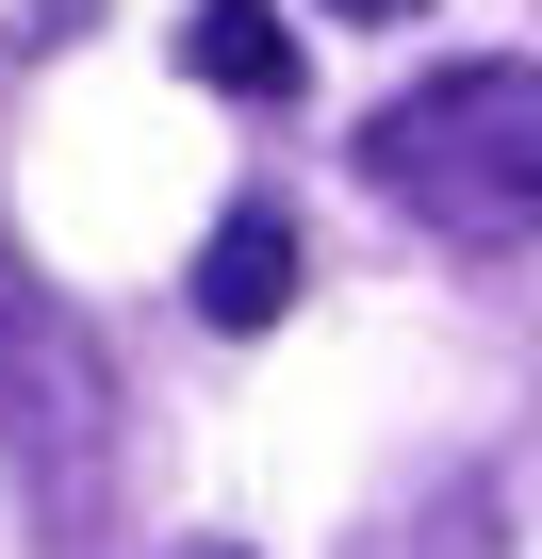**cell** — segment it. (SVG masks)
Instances as JSON below:
<instances>
[{
	"label": "cell",
	"mask_w": 542,
	"mask_h": 559,
	"mask_svg": "<svg viewBox=\"0 0 542 559\" xmlns=\"http://www.w3.org/2000/svg\"><path fill=\"white\" fill-rule=\"evenodd\" d=\"M362 181L444 247H542V67L477 50L362 116Z\"/></svg>",
	"instance_id": "1"
},
{
	"label": "cell",
	"mask_w": 542,
	"mask_h": 559,
	"mask_svg": "<svg viewBox=\"0 0 542 559\" xmlns=\"http://www.w3.org/2000/svg\"><path fill=\"white\" fill-rule=\"evenodd\" d=\"M50 412L99 444V346H83V313H50L17 263H0V428H17V477H34V526H67V444H50Z\"/></svg>",
	"instance_id": "2"
},
{
	"label": "cell",
	"mask_w": 542,
	"mask_h": 559,
	"mask_svg": "<svg viewBox=\"0 0 542 559\" xmlns=\"http://www.w3.org/2000/svg\"><path fill=\"white\" fill-rule=\"evenodd\" d=\"M297 280H313L297 214H280V198H230L214 247H197V330H230V346H246V330H280V313H297Z\"/></svg>",
	"instance_id": "3"
},
{
	"label": "cell",
	"mask_w": 542,
	"mask_h": 559,
	"mask_svg": "<svg viewBox=\"0 0 542 559\" xmlns=\"http://www.w3.org/2000/svg\"><path fill=\"white\" fill-rule=\"evenodd\" d=\"M181 67L214 99H297V17H280V0H197V17H181Z\"/></svg>",
	"instance_id": "4"
},
{
	"label": "cell",
	"mask_w": 542,
	"mask_h": 559,
	"mask_svg": "<svg viewBox=\"0 0 542 559\" xmlns=\"http://www.w3.org/2000/svg\"><path fill=\"white\" fill-rule=\"evenodd\" d=\"M329 17H362V34H395V17H427V0H329Z\"/></svg>",
	"instance_id": "5"
},
{
	"label": "cell",
	"mask_w": 542,
	"mask_h": 559,
	"mask_svg": "<svg viewBox=\"0 0 542 559\" xmlns=\"http://www.w3.org/2000/svg\"><path fill=\"white\" fill-rule=\"evenodd\" d=\"M181 559H246V543H181Z\"/></svg>",
	"instance_id": "6"
},
{
	"label": "cell",
	"mask_w": 542,
	"mask_h": 559,
	"mask_svg": "<svg viewBox=\"0 0 542 559\" xmlns=\"http://www.w3.org/2000/svg\"><path fill=\"white\" fill-rule=\"evenodd\" d=\"M460 559H493V543H477V526H460Z\"/></svg>",
	"instance_id": "7"
}]
</instances>
